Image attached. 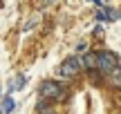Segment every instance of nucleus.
I'll return each instance as SVG.
<instances>
[{
  "label": "nucleus",
  "instance_id": "20e7f679",
  "mask_svg": "<svg viewBox=\"0 0 121 114\" xmlns=\"http://www.w3.org/2000/svg\"><path fill=\"white\" fill-rule=\"evenodd\" d=\"M81 65H85V67H99V54H85V56L81 58Z\"/></svg>",
  "mask_w": 121,
  "mask_h": 114
},
{
  "label": "nucleus",
  "instance_id": "f03ea898",
  "mask_svg": "<svg viewBox=\"0 0 121 114\" xmlns=\"http://www.w3.org/2000/svg\"><path fill=\"white\" fill-rule=\"evenodd\" d=\"M38 92H40V98H45V101H52V98H58V96H60L63 87H60L56 81H43Z\"/></svg>",
  "mask_w": 121,
  "mask_h": 114
},
{
  "label": "nucleus",
  "instance_id": "7ed1b4c3",
  "mask_svg": "<svg viewBox=\"0 0 121 114\" xmlns=\"http://www.w3.org/2000/svg\"><path fill=\"white\" fill-rule=\"evenodd\" d=\"M99 67L103 72H110V69H117V56L112 52H101L99 54Z\"/></svg>",
  "mask_w": 121,
  "mask_h": 114
},
{
  "label": "nucleus",
  "instance_id": "0eeeda50",
  "mask_svg": "<svg viewBox=\"0 0 121 114\" xmlns=\"http://www.w3.org/2000/svg\"><path fill=\"white\" fill-rule=\"evenodd\" d=\"M112 78H114V81H121V69H119V67L114 69V76H112Z\"/></svg>",
  "mask_w": 121,
  "mask_h": 114
},
{
  "label": "nucleus",
  "instance_id": "f257e3e1",
  "mask_svg": "<svg viewBox=\"0 0 121 114\" xmlns=\"http://www.w3.org/2000/svg\"><path fill=\"white\" fill-rule=\"evenodd\" d=\"M78 69H81V58L72 56V58H65L63 65L58 67V74L63 76V78H74V76L78 74Z\"/></svg>",
  "mask_w": 121,
  "mask_h": 114
},
{
  "label": "nucleus",
  "instance_id": "423d86ee",
  "mask_svg": "<svg viewBox=\"0 0 121 114\" xmlns=\"http://www.w3.org/2000/svg\"><path fill=\"white\" fill-rule=\"evenodd\" d=\"M25 83H27V76H18V78H16V85H13V87H18V90H20V87H25Z\"/></svg>",
  "mask_w": 121,
  "mask_h": 114
},
{
  "label": "nucleus",
  "instance_id": "6e6552de",
  "mask_svg": "<svg viewBox=\"0 0 121 114\" xmlns=\"http://www.w3.org/2000/svg\"><path fill=\"white\" fill-rule=\"evenodd\" d=\"M40 114H58V112H54V110H45V112H40Z\"/></svg>",
  "mask_w": 121,
  "mask_h": 114
},
{
  "label": "nucleus",
  "instance_id": "39448f33",
  "mask_svg": "<svg viewBox=\"0 0 121 114\" xmlns=\"http://www.w3.org/2000/svg\"><path fill=\"white\" fill-rule=\"evenodd\" d=\"M2 110H4V112H11V110H13V98H11V96H4V101H2Z\"/></svg>",
  "mask_w": 121,
  "mask_h": 114
}]
</instances>
